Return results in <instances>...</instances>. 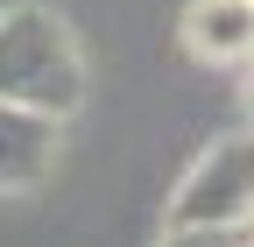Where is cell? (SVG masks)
<instances>
[{
  "mask_svg": "<svg viewBox=\"0 0 254 247\" xmlns=\"http://www.w3.org/2000/svg\"><path fill=\"white\" fill-rule=\"evenodd\" d=\"M184 43L205 64H247L254 57V0H198L184 14Z\"/></svg>",
  "mask_w": 254,
  "mask_h": 247,
  "instance_id": "cell-4",
  "label": "cell"
},
{
  "mask_svg": "<svg viewBox=\"0 0 254 247\" xmlns=\"http://www.w3.org/2000/svg\"><path fill=\"white\" fill-rule=\"evenodd\" d=\"M170 226H254V127L212 141L170 198Z\"/></svg>",
  "mask_w": 254,
  "mask_h": 247,
  "instance_id": "cell-2",
  "label": "cell"
},
{
  "mask_svg": "<svg viewBox=\"0 0 254 247\" xmlns=\"http://www.w3.org/2000/svg\"><path fill=\"white\" fill-rule=\"evenodd\" d=\"M247 226H170L163 247H240Z\"/></svg>",
  "mask_w": 254,
  "mask_h": 247,
  "instance_id": "cell-5",
  "label": "cell"
},
{
  "mask_svg": "<svg viewBox=\"0 0 254 247\" xmlns=\"http://www.w3.org/2000/svg\"><path fill=\"white\" fill-rule=\"evenodd\" d=\"M0 99L71 120L85 106V50L50 7L0 14Z\"/></svg>",
  "mask_w": 254,
  "mask_h": 247,
  "instance_id": "cell-1",
  "label": "cell"
},
{
  "mask_svg": "<svg viewBox=\"0 0 254 247\" xmlns=\"http://www.w3.org/2000/svg\"><path fill=\"white\" fill-rule=\"evenodd\" d=\"M247 120H254V78H247Z\"/></svg>",
  "mask_w": 254,
  "mask_h": 247,
  "instance_id": "cell-6",
  "label": "cell"
},
{
  "mask_svg": "<svg viewBox=\"0 0 254 247\" xmlns=\"http://www.w3.org/2000/svg\"><path fill=\"white\" fill-rule=\"evenodd\" d=\"M240 247H254V233H240Z\"/></svg>",
  "mask_w": 254,
  "mask_h": 247,
  "instance_id": "cell-7",
  "label": "cell"
},
{
  "mask_svg": "<svg viewBox=\"0 0 254 247\" xmlns=\"http://www.w3.org/2000/svg\"><path fill=\"white\" fill-rule=\"evenodd\" d=\"M57 148H64V120L57 113L0 99V198L7 191H36L57 170Z\"/></svg>",
  "mask_w": 254,
  "mask_h": 247,
  "instance_id": "cell-3",
  "label": "cell"
}]
</instances>
